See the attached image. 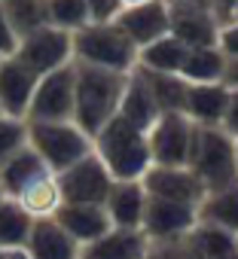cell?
Segmentation results:
<instances>
[{
  "label": "cell",
  "mask_w": 238,
  "mask_h": 259,
  "mask_svg": "<svg viewBox=\"0 0 238 259\" xmlns=\"http://www.w3.org/2000/svg\"><path fill=\"white\" fill-rule=\"evenodd\" d=\"M55 220L64 226V232H67L80 247H86V244L104 238V235L113 229V223H110L104 204H61L58 213H55Z\"/></svg>",
  "instance_id": "cell-17"
},
{
  "label": "cell",
  "mask_w": 238,
  "mask_h": 259,
  "mask_svg": "<svg viewBox=\"0 0 238 259\" xmlns=\"http://www.w3.org/2000/svg\"><path fill=\"white\" fill-rule=\"evenodd\" d=\"M226 101H229V89L223 82L189 85L183 113L202 128H220L223 125V113H226Z\"/></svg>",
  "instance_id": "cell-20"
},
{
  "label": "cell",
  "mask_w": 238,
  "mask_h": 259,
  "mask_svg": "<svg viewBox=\"0 0 238 259\" xmlns=\"http://www.w3.org/2000/svg\"><path fill=\"white\" fill-rule=\"evenodd\" d=\"M126 82H129V73L76 64L73 122H76L80 132L95 138L113 116H119V104H123V95H126Z\"/></svg>",
  "instance_id": "cell-1"
},
{
  "label": "cell",
  "mask_w": 238,
  "mask_h": 259,
  "mask_svg": "<svg viewBox=\"0 0 238 259\" xmlns=\"http://www.w3.org/2000/svg\"><path fill=\"white\" fill-rule=\"evenodd\" d=\"M150 238L144 229H110L104 238L80 247V259H147Z\"/></svg>",
  "instance_id": "cell-16"
},
{
  "label": "cell",
  "mask_w": 238,
  "mask_h": 259,
  "mask_svg": "<svg viewBox=\"0 0 238 259\" xmlns=\"http://www.w3.org/2000/svg\"><path fill=\"white\" fill-rule=\"evenodd\" d=\"M16 46H19V37L13 34L10 22H7V16H4V7H0V58L13 55V52H16Z\"/></svg>",
  "instance_id": "cell-36"
},
{
  "label": "cell",
  "mask_w": 238,
  "mask_h": 259,
  "mask_svg": "<svg viewBox=\"0 0 238 259\" xmlns=\"http://www.w3.org/2000/svg\"><path fill=\"white\" fill-rule=\"evenodd\" d=\"M235 153H238V141H235Z\"/></svg>",
  "instance_id": "cell-43"
},
{
  "label": "cell",
  "mask_w": 238,
  "mask_h": 259,
  "mask_svg": "<svg viewBox=\"0 0 238 259\" xmlns=\"http://www.w3.org/2000/svg\"><path fill=\"white\" fill-rule=\"evenodd\" d=\"M195 138V122L186 113H162L159 122L147 132L153 165L165 168H186Z\"/></svg>",
  "instance_id": "cell-7"
},
{
  "label": "cell",
  "mask_w": 238,
  "mask_h": 259,
  "mask_svg": "<svg viewBox=\"0 0 238 259\" xmlns=\"http://www.w3.org/2000/svg\"><path fill=\"white\" fill-rule=\"evenodd\" d=\"M31 226H34V217L16 198L0 201V247H25Z\"/></svg>",
  "instance_id": "cell-29"
},
{
  "label": "cell",
  "mask_w": 238,
  "mask_h": 259,
  "mask_svg": "<svg viewBox=\"0 0 238 259\" xmlns=\"http://www.w3.org/2000/svg\"><path fill=\"white\" fill-rule=\"evenodd\" d=\"M183 244L192 259H238V235L211 223H195Z\"/></svg>",
  "instance_id": "cell-21"
},
{
  "label": "cell",
  "mask_w": 238,
  "mask_h": 259,
  "mask_svg": "<svg viewBox=\"0 0 238 259\" xmlns=\"http://www.w3.org/2000/svg\"><path fill=\"white\" fill-rule=\"evenodd\" d=\"M159 104L162 113H183V104H186V92H189V82L180 76V73H156V70H147V67H138Z\"/></svg>",
  "instance_id": "cell-28"
},
{
  "label": "cell",
  "mask_w": 238,
  "mask_h": 259,
  "mask_svg": "<svg viewBox=\"0 0 238 259\" xmlns=\"http://www.w3.org/2000/svg\"><path fill=\"white\" fill-rule=\"evenodd\" d=\"M49 4V25L61 28L67 34H76L80 28L92 25V13L86 0H46Z\"/></svg>",
  "instance_id": "cell-30"
},
{
  "label": "cell",
  "mask_w": 238,
  "mask_h": 259,
  "mask_svg": "<svg viewBox=\"0 0 238 259\" xmlns=\"http://www.w3.org/2000/svg\"><path fill=\"white\" fill-rule=\"evenodd\" d=\"M16 201H19L34 220L55 217L58 207L64 204V198H61V186H58V174H55V171H46L43 177H37L34 183H28V186L16 195Z\"/></svg>",
  "instance_id": "cell-23"
},
{
  "label": "cell",
  "mask_w": 238,
  "mask_h": 259,
  "mask_svg": "<svg viewBox=\"0 0 238 259\" xmlns=\"http://www.w3.org/2000/svg\"><path fill=\"white\" fill-rule=\"evenodd\" d=\"M235 10H238V0H214V13H217L220 25H229L235 19Z\"/></svg>",
  "instance_id": "cell-37"
},
{
  "label": "cell",
  "mask_w": 238,
  "mask_h": 259,
  "mask_svg": "<svg viewBox=\"0 0 238 259\" xmlns=\"http://www.w3.org/2000/svg\"><path fill=\"white\" fill-rule=\"evenodd\" d=\"M217 46L223 49V55H226V58H238V19L220 28V37H217Z\"/></svg>",
  "instance_id": "cell-34"
},
{
  "label": "cell",
  "mask_w": 238,
  "mask_h": 259,
  "mask_svg": "<svg viewBox=\"0 0 238 259\" xmlns=\"http://www.w3.org/2000/svg\"><path fill=\"white\" fill-rule=\"evenodd\" d=\"M25 253L28 259H80V244L64 232V226L55 217H46L34 220Z\"/></svg>",
  "instance_id": "cell-15"
},
{
  "label": "cell",
  "mask_w": 238,
  "mask_h": 259,
  "mask_svg": "<svg viewBox=\"0 0 238 259\" xmlns=\"http://www.w3.org/2000/svg\"><path fill=\"white\" fill-rule=\"evenodd\" d=\"M123 7H135V4H144V0H119Z\"/></svg>",
  "instance_id": "cell-40"
},
{
  "label": "cell",
  "mask_w": 238,
  "mask_h": 259,
  "mask_svg": "<svg viewBox=\"0 0 238 259\" xmlns=\"http://www.w3.org/2000/svg\"><path fill=\"white\" fill-rule=\"evenodd\" d=\"M223 132L229 138L238 141V89H229V101H226V113H223Z\"/></svg>",
  "instance_id": "cell-35"
},
{
  "label": "cell",
  "mask_w": 238,
  "mask_h": 259,
  "mask_svg": "<svg viewBox=\"0 0 238 259\" xmlns=\"http://www.w3.org/2000/svg\"><path fill=\"white\" fill-rule=\"evenodd\" d=\"M92 150L113 174V180H144V174L153 168L147 132L135 128L123 116H113L92 138Z\"/></svg>",
  "instance_id": "cell-2"
},
{
  "label": "cell",
  "mask_w": 238,
  "mask_h": 259,
  "mask_svg": "<svg viewBox=\"0 0 238 259\" xmlns=\"http://www.w3.org/2000/svg\"><path fill=\"white\" fill-rule=\"evenodd\" d=\"M226 73V55L220 46H199L189 49L180 67V76L189 85H205V82H223Z\"/></svg>",
  "instance_id": "cell-25"
},
{
  "label": "cell",
  "mask_w": 238,
  "mask_h": 259,
  "mask_svg": "<svg viewBox=\"0 0 238 259\" xmlns=\"http://www.w3.org/2000/svg\"><path fill=\"white\" fill-rule=\"evenodd\" d=\"M235 19H238V10H235ZM235 19H232V22H235Z\"/></svg>",
  "instance_id": "cell-42"
},
{
  "label": "cell",
  "mask_w": 238,
  "mask_h": 259,
  "mask_svg": "<svg viewBox=\"0 0 238 259\" xmlns=\"http://www.w3.org/2000/svg\"><path fill=\"white\" fill-rule=\"evenodd\" d=\"M113 183H116L113 174L104 168V162L95 156V150L86 159H80L76 165H70L67 171L58 174L64 204H104Z\"/></svg>",
  "instance_id": "cell-9"
},
{
  "label": "cell",
  "mask_w": 238,
  "mask_h": 259,
  "mask_svg": "<svg viewBox=\"0 0 238 259\" xmlns=\"http://www.w3.org/2000/svg\"><path fill=\"white\" fill-rule=\"evenodd\" d=\"M147 259H150V256H147Z\"/></svg>",
  "instance_id": "cell-45"
},
{
  "label": "cell",
  "mask_w": 238,
  "mask_h": 259,
  "mask_svg": "<svg viewBox=\"0 0 238 259\" xmlns=\"http://www.w3.org/2000/svg\"><path fill=\"white\" fill-rule=\"evenodd\" d=\"M119 116L126 122H132L135 128H141V132H150L162 116V110H159V104H156V98H153V92L138 67L129 73L126 95H123V104H119Z\"/></svg>",
  "instance_id": "cell-19"
},
{
  "label": "cell",
  "mask_w": 238,
  "mask_h": 259,
  "mask_svg": "<svg viewBox=\"0 0 238 259\" xmlns=\"http://www.w3.org/2000/svg\"><path fill=\"white\" fill-rule=\"evenodd\" d=\"M171 13V37H177L186 49H199V46H217L220 37V22L214 13L208 10H186V7H168Z\"/></svg>",
  "instance_id": "cell-18"
},
{
  "label": "cell",
  "mask_w": 238,
  "mask_h": 259,
  "mask_svg": "<svg viewBox=\"0 0 238 259\" xmlns=\"http://www.w3.org/2000/svg\"><path fill=\"white\" fill-rule=\"evenodd\" d=\"M0 7H4V16H7V22L19 40L49 25V4L46 0H0Z\"/></svg>",
  "instance_id": "cell-26"
},
{
  "label": "cell",
  "mask_w": 238,
  "mask_h": 259,
  "mask_svg": "<svg viewBox=\"0 0 238 259\" xmlns=\"http://www.w3.org/2000/svg\"><path fill=\"white\" fill-rule=\"evenodd\" d=\"M208 192L223 189L238 180V153H235V138H229L223 128H202L195 125L192 138V153L186 165Z\"/></svg>",
  "instance_id": "cell-4"
},
{
  "label": "cell",
  "mask_w": 238,
  "mask_h": 259,
  "mask_svg": "<svg viewBox=\"0 0 238 259\" xmlns=\"http://www.w3.org/2000/svg\"><path fill=\"white\" fill-rule=\"evenodd\" d=\"M150 259H192V256H189L183 238H177V241H153Z\"/></svg>",
  "instance_id": "cell-32"
},
{
  "label": "cell",
  "mask_w": 238,
  "mask_h": 259,
  "mask_svg": "<svg viewBox=\"0 0 238 259\" xmlns=\"http://www.w3.org/2000/svg\"><path fill=\"white\" fill-rule=\"evenodd\" d=\"M147 189L141 180H116L104 210L113 223V229H141L144 226V210H147Z\"/></svg>",
  "instance_id": "cell-14"
},
{
  "label": "cell",
  "mask_w": 238,
  "mask_h": 259,
  "mask_svg": "<svg viewBox=\"0 0 238 259\" xmlns=\"http://www.w3.org/2000/svg\"><path fill=\"white\" fill-rule=\"evenodd\" d=\"M46 171H52L43 159H40V153L28 144V147H22L7 165H0V189H4V195L7 198H16L28 183H34L37 177H43Z\"/></svg>",
  "instance_id": "cell-22"
},
{
  "label": "cell",
  "mask_w": 238,
  "mask_h": 259,
  "mask_svg": "<svg viewBox=\"0 0 238 259\" xmlns=\"http://www.w3.org/2000/svg\"><path fill=\"white\" fill-rule=\"evenodd\" d=\"M4 198H7V195H4V189H0V201H4Z\"/></svg>",
  "instance_id": "cell-41"
},
{
  "label": "cell",
  "mask_w": 238,
  "mask_h": 259,
  "mask_svg": "<svg viewBox=\"0 0 238 259\" xmlns=\"http://www.w3.org/2000/svg\"><path fill=\"white\" fill-rule=\"evenodd\" d=\"M144 189L150 198H165V201H180V204H192L199 207L202 198L208 195L205 183L189 171V168H165V165H153L144 174Z\"/></svg>",
  "instance_id": "cell-12"
},
{
  "label": "cell",
  "mask_w": 238,
  "mask_h": 259,
  "mask_svg": "<svg viewBox=\"0 0 238 259\" xmlns=\"http://www.w3.org/2000/svg\"><path fill=\"white\" fill-rule=\"evenodd\" d=\"M199 223V207L180 204V201H165V198H147L144 210V235L153 241H177L192 232Z\"/></svg>",
  "instance_id": "cell-11"
},
{
  "label": "cell",
  "mask_w": 238,
  "mask_h": 259,
  "mask_svg": "<svg viewBox=\"0 0 238 259\" xmlns=\"http://www.w3.org/2000/svg\"><path fill=\"white\" fill-rule=\"evenodd\" d=\"M73 95H76V64H64L40 76L34 101L28 107V122H73Z\"/></svg>",
  "instance_id": "cell-6"
},
{
  "label": "cell",
  "mask_w": 238,
  "mask_h": 259,
  "mask_svg": "<svg viewBox=\"0 0 238 259\" xmlns=\"http://www.w3.org/2000/svg\"><path fill=\"white\" fill-rule=\"evenodd\" d=\"M22 147H28V119L0 116V165H7Z\"/></svg>",
  "instance_id": "cell-31"
},
{
  "label": "cell",
  "mask_w": 238,
  "mask_h": 259,
  "mask_svg": "<svg viewBox=\"0 0 238 259\" xmlns=\"http://www.w3.org/2000/svg\"><path fill=\"white\" fill-rule=\"evenodd\" d=\"M28 144L55 174L92 153V138L80 132L76 122H28Z\"/></svg>",
  "instance_id": "cell-5"
},
{
  "label": "cell",
  "mask_w": 238,
  "mask_h": 259,
  "mask_svg": "<svg viewBox=\"0 0 238 259\" xmlns=\"http://www.w3.org/2000/svg\"><path fill=\"white\" fill-rule=\"evenodd\" d=\"M70 37H73L76 64L116 70V73H132L138 67V46L119 31L116 22H92Z\"/></svg>",
  "instance_id": "cell-3"
},
{
  "label": "cell",
  "mask_w": 238,
  "mask_h": 259,
  "mask_svg": "<svg viewBox=\"0 0 238 259\" xmlns=\"http://www.w3.org/2000/svg\"><path fill=\"white\" fill-rule=\"evenodd\" d=\"M223 85H226V89H238V58H226Z\"/></svg>",
  "instance_id": "cell-38"
},
{
  "label": "cell",
  "mask_w": 238,
  "mask_h": 259,
  "mask_svg": "<svg viewBox=\"0 0 238 259\" xmlns=\"http://www.w3.org/2000/svg\"><path fill=\"white\" fill-rule=\"evenodd\" d=\"M13 55L25 67H31L37 76H46V73H52V70L73 61V37L67 31H61V28L46 25V28L22 37Z\"/></svg>",
  "instance_id": "cell-8"
},
{
  "label": "cell",
  "mask_w": 238,
  "mask_h": 259,
  "mask_svg": "<svg viewBox=\"0 0 238 259\" xmlns=\"http://www.w3.org/2000/svg\"><path fill=\"white\" fill-rule=\"evenodd\" d=\"M186 46L177 40V37H162L150 46H144L138 52V67H147V70H156V73H180L183 67V58H186Z\"/></svg>",
  "instance_id": "cell-27"
},
{
  "label": "cell",
  "mask_w": 238,
  "mask_h": 259,
  "mask_svg": "<svg viewBox=\"0 0 238 259\" xmlns=\"http://www.w3.org/2000/svg\"><path fill=\"white\" fill-rule=\"evenodd\" d=\"M40 76L25 67L16 55L0 58V107H4V116L13 119H28V107L34 101Z\"/></svg>",
  "instance_id": "cell-13"
},
{
  "label": "cell",
  "mask_w": 238,
  "mask_h": 259,
  "mask_svg": "<svg viewBox=\"0 0 238 259\" xmlns=\"http://www.w3.org/2000/svg\"><path fill=\"white\" fill-rule=\"evenodd\" d=\"M86 7L92 13V22H113L123 10L119 0H86Z\"/></svg>",
  "instance_id": "cell-33"
},
{
  "label": "cell",
  "mask_w": 238,
  "mask_h": 259,
  "mask_svg": "<svg viewBox=\"0 0 238 259\" xmlns=\"http://www.w3.org/2000/svg\"><path fill=\"white\" fill-rule=\"evenodd\" d=\"M113 22L138 46V52L171 34V13L165 0H144V4H135V7H123Z\"/></svg>",
  "instance_id": "cell-10"
},
{
  "label": "cell",
  "mask_w": 238,
  "mask_h": 259,
  "mask_svg": "<svg viewBox=\"0 0 238 259\" xmlns=\"http://www.w3.org/2000/svg\"><path fill=\"white\" fill-rule=\"evenodd\" d=\"M0 259H28L25 247H0Z\"/></svg>",
  "instance_id": "cell-39"
},
{
  "label": "cell",
  "mask_w": 238,
  "mask_h": 259,
  "mask_svg": "<svg viewBox=\"0 0 238 259\" xmlns=\"http://www.w3.org/2000/svg\"><path fill=\"white\" fill-rule=\"evenodd\" d=\"M0 116H4V107H0Z\"/></svg>",
  "instance_id": "cell-44"
},
{
  "label": "cell",
  "mask_w": 238,
  "mask_h": 259,
  "mask_svg": "<svg viewBox=\"0 0 238 259\" xmlns=\"http://www.w3.org/2000/svg\"><path fill=\"white\" fill-rule=\"evenodd\" d=\"M199 223H211V226H220V229L238 235V180L223 189H214L202 198Z\"/></svg>",
  "instance_id": "cell-24"
}]
</instances>
